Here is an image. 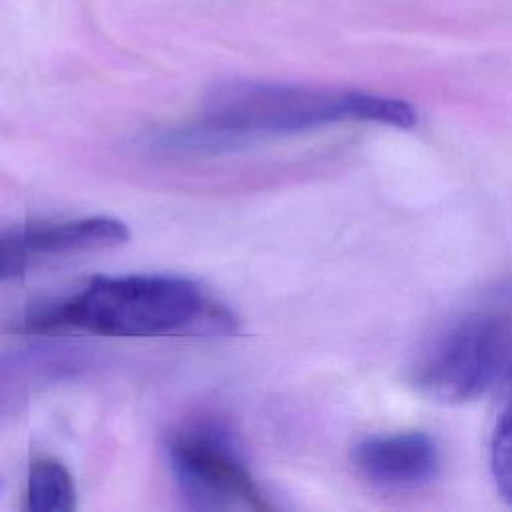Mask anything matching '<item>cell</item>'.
<instances>
[{"instance_id":"6","label":"cell","mask_w":512,"mask_h":512,"mask_svg":"<svg viewBox=\"0 0 512 512\" xmlns=\"http://www.w3.org/2000/svg\"><path fill=\"white\" fill-rule=\"evenodd\" d=\"M16 236L28 258H32L110 250L126 244L130 230L116 218L92 216L48 226H30L18 230Z\"/></svg>"},{"instance_id":"4","label":"cell","mask_w":512,"mask_h":512,"mask_svg":"<svg viewBox=\"0 0 512 512\" xmlns=\"http://www.w3.org/2000/svg\"><path fill=\"white\" fill-rule=\"evenodd\" d=\"M168 460L182 498L196 510H266L230 436L212 424H194L168 442Z\"/></svg>"},{"instance_id":"2","label":"cell","mask_w":512,"mask_h":512,"mask_svg":"<svg viewBox=\"0 0 512 512\" xmlns=\"http://www.w3.org/2000/svg\"><path fill=\"white\" fill-rule=\"evenodd\" d=\"M28 330L78 328L102 336H216L236 316L200 284L182 276H96L72 298L32 314Z\"/></svg>"},{"instance_id":"1","label":"cell","mask_w":512,"mask_h":512,"mask_svg":"<svg viewBox=\"0 0 512 512\" xmlns=\"http://www.w3.org/2000/svg\"><path fill=\"white\" fill-rule=\"evenodd\" d=\"M346 120L412 128L418 116L408 102L372 92L230 80L208 92L200 124L174 136L170 146L220 148Z\"/></svg>"},{"instance_id":"9","label":"cell","mask_w":512,"mask_h":512,"mask_svg":"<svg viewBox=\"0 0 512 512\" xmlns=\"http://www.w3.org/2000/svg\"><path fill=\"white\" fill-rule=\"evenodd\" d=\"M30 258L18 242L16 232L0 236V280L18 276L26 270Z\"/></svg>"},{"instance_id":"5","label":"cell","mask_w":512,"mask_h":512,"mask_svg":"<svg viewBox=\"0 0 512 512\" xmlns=\"http://www.w3.org/2000/svg\"><path fill=\"white\" fill-rule=\"evenodd\" d=\"M352 464L370 482L382 488H418L436 478L440 452L424 432L376 434L352 448Z\"/></svg>"},{"instance_id":"8","label":"cell","mask_w":512,"mask_h":512,"mask_svg":"<svg viewBox=\"0 0 512 512\" xmlns=\"http://www.w3.org/2000/svg\"><path fill=\"white\" fill-rule=\"evenodd\" d=\"M506 382L508 396L490 440V472L500 498L512 504V374Z\"/></svg>"},{"instance_id":"7","label":"cell","mask_w":512,"mask_h":512,"mask_svg":"<svg viewBox=\"0 0 512 512\" xmlns=\"http://www.w3.org/2000/svg\"><path fill=\"white\" fill-rule=\"evenodd\" d=\"M76 506V488L70 472L52 458H38L28 468L26 510L70 512Z\"/></svg>"},{"instance_id":"3","label":"cell","mask_w":512,"mask_h":512,"mask_svg":"<svg viewBox=\"0 0 512 512\" xmlns=\"http://www.w3.org/2000/svg\"><path fill=\"white\" fill-rule=\"evenodd\" d=\"M512 374V316L480 312L458 320L422 356L414 382L430 398L462 404Z\"/></svg>"}]
</instances>
